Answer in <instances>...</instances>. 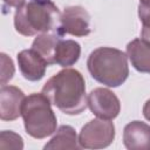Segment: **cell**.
Listing matches in <instances>:
<instances>
[{
    "mask_svg": "<svg viewBox=\"0 0 150 150\" xmlns=\"http://www.w3.org/2000/svg\"><path fill=\"white\" fill-rule=\"evenodd\" d=\"M143 115L144 117L150 121V100H148L145 103H144V107H143Z\"/></svg>",
    "mask_w": 150,
    "mask_h": 150,
    "instance_id": "19",
    "label": "cell"
},
{
    "mask_svg": "<svg viewBox=\"0 0 150 150\" xmlns=\"http://www.w3.org/2000/svg\"><path fill=\"white\" fill-rule=\"evenodd\" d=\"M16 59L19 69L26 80L30 82H36L45 76L48 63L33 48L21 50L18 54Z\"/></svg>",
    "mask_w": 150,
    "mask_h": 150,
    "instance_id": "9",
    "label": "cell"
},
{
    "mask_svg": "<svg viewBox=\"0 0 150 150\" xmlns=\"http://www.w3.org/2000/svg\"><path fill=\"white\" fill-rule=\"evenodd\" d=\"M87 68L94 80L111 88L120 87L129 76L127 54L112 47L94 49L88 56Z\"/></svg>",
    "mask_w": 150,
    "mask_h": 150,
    "instance_id": "3",
    "label": "cell"
},
{
    "mask_svg": "<svg viewBox=\"0 0 150 150\" xmlns=\"http://www.w3.org/2000/svg\"><path fill=\"white\" fill-rule=\"evenodd\" d=\"M1 56V86H5L8 81H11L13 79L15 68H14V63L12 61V59L6 55L5 53L0 54Z\"/></svg>",
    "mask_w": 150,
    "mask_h": 150,
    "instance_id": "16",
    "label": "cell"
},
{
    "mask_svg": "<svg viewBox=\"0 0 150 150\" xmlns=\"http://www.w3.org/2000/svg\"><path fill=\"white\" fill-rule=\"evenodd\" d=\"M61 13L50 0H32L18 7L14 14L15 30L23 36H34L59 28Z\"/></svg>",
    "mask_w": 150,
    "mask_h": 150,
    "instance_id": "2",
    "label": "cell"
},
{
    "mask_svg": "<svg viewBox=\"0 0 150 150\" xmlns=\"http://www.w3.org/2000/svg\"><path fill=\"white\" fill-rule=\"evenodd\" d=\"M23 148V139L22 137L12 131V130H4L0 134V149L1 150H21Z\"/></svg>",
    "mask_w": 150,
    "mask_h": 150,
    "instance_id": "15",
    "label": "cell"
},
{
    "mask_svg": "<svg viewBox=\"0 0 150 150\" xmlns=\"http://www.w3.org/2000/svg\"><path fill=\"white\" fill-rule=\"evenodd\" d=\"M81 55V46L75 40H63L60 39L55 54H54V63L59 64L63 68H68L75 64Z\"/></svg>",
    "mask_w": 150,
    "mask_h": 150,
    "instance_id": "12",
    "label": "cell"
},
{
    "mask_svg": "<svg viewBox=\"0 0 150 150\" xmlns=\"http://www.w3.org/2000/svg\"><path fill=\"white\" fill-rule=\"evenodd\" d=\"M88 107L90 111L103 120H114L121 111L118 97L108 88L98 87L88 94Z\"/></svg>",
    "mask_w": 150,
    "mask_h": 150,
    "instance_id": "7",
    "label": "cell"
},
{
    "mask_svg": "<svg viewBox=\"0 0 150 150\" xmlns=\"http://www.w3.org/2000/svg\"><path fill=\"white\" fill-rule=\"evenodd\" d=\"M115 138V125L111 120L95 118L86 123L80 134L79 143L84 149H103L109 146Z\"/></svg>",
    "mask_w": 150,
    "mask_h": 150,
    "instance_id": "5",
    "label": "cell"
},
{
    "mask_svg": "<svg viewBox=\"0 0 150 150\" xmlns=\"http://www.w3.org/2000/svg\"><path fill=\"white\" fill-rule=\"evenodd\" d=\"M138 18L142 28L150 29V0H141L138 5Z\"/></svg>",
    "mask_w": 150,
    "mask_h": 150,
    "instance_id": "17",
    "label": "cell"
},
{
    "mask_svg": "<svg viewBox=\"0 0 150 150\" xmlns=\"http://www.w3.org/2000/svg\"><path fill=\"white\" fill-rule=\"evenodd\" d=\"M123 144L129 150H150V125L131 121L123 129Z\"/></svg>",
    "mask_w": 150,
    "mask_h": 150,
    "instance_id": "10",
    "label": "cell"
},
{
    "mask_svg": "<svg viewBox=\"0 0 150 150\" xmlns=\"http://www.w3.org/2000/svg\"><path fill=\"white\" fill-rule=\"evenodd\" d=\"M127 56L131 66L139 73L150 74V42L137 38L127 45Z\"/></svg>",
    "mask_w": 150,
    "mask_h": 150,
    "instance_id": "11",
    "label": "cell"
},
{
    "mask_svg": "<svg viewBox=\"0 0 150 150\" xmlns=\"http://www.w3.org/2000/svg\"><path fill=\"white\" fill-rule=\"evenodd\" d=\"M26 96L15 86H1L0 89V118L14 121L21 116V109Z\"/></svg>",
    "mask_w": 150,
    "mask_h": 150,
    "instance_id": "8",
    "label": "cell"
},
{
    "mask_svg": "<svg viewBox=\"0 0 150 150\" xmlns=\"http://www.w3.org/2000/svg\"><path fill=\"white\" fill-rule=\"evenodd\" d=\"M90 14L84 7L68 6L63 9L56 33L61 36L64 34L73 36H87L90 34Z\"/></svg>",
    "mask_w": 150,
    "mask_h": 150,
    "instance_id": "6",
    "label": "cell"
},
{
    "mask_svg": "<svg viewBox=\"0 0 150 150\" xmlns=\"http://www.w3.org/2000/svg\"><path fill=\"white\" fill-rule=\"evenodd\" d=\"M139 1H141V0H139Z\"/></svg>",
    "mask_w": 150,
    "mask_h": 150,
    "instance_id": "20",
    "label": "cell"
},
{
    "mask_svg": "<svg viewBox=\"0 0 150 150\" xmlns=\"http://www.w3.org/2000/svg\"><path fill=\"white\" fill-rule=\"evenodd\" d=\"M2 1H4V4H5L6 6H8V7H16V8H18V7L22 6L26 0H2Z\"/></svg>",
    "mask_w": 150,
    "mask_h": 150,
    "instance_id": "18",
    "label": "cell"
},
{
    "mask_svg": "<svg viewBox=\"0 0 150 150\" xmlns=\"http://www.w3.org/2000/svg\"><path fill=\"white\" fill-rule=\"evenodd\" d=\"M41 93L67 115H80L88 107L84 79L73 68H64L53 75L45 83Z\"/></svg>",
    "mask_w": 150,
    "mask_h": 150,
    "instance_id": "1",
    "label": "cell"
},
{
    "mask_svg": "<svg viewBox=\"0 0 150 150\" xmlns=\"http://www.w3.org/2000/svg\"><path fill=\"white\" fill-rule=\"evenodd\" d=\"M61 38L62 36L59 33L48 32V33L39 34L34 39V41L32 43V48L45 59V61L48 63V66L55 64L54 63V54H55L56 46Z\"/></svg>",
    "mask_w": 150,
    "mask_h": 150,
    "instance_id": "14",
    "label": "cell"
},
{
    "mask_svg": "<svg viewBox=\"0 0 150 150\" xmlns=\"http://www.w3.org/2000/svg\"><path fill=\"white\" fill-rule=\"evenodd\" d=\"M79 137L75 132V129L71 125H61L50 141L43 146L46 150H59V149H79Z\"/></svg>",
    "mask_w": 150,
    "mask_h": 150,
    "instance_id": "13",
    "label": "cell"
},
{
    "mask_svg": "<svg viewBox=\"0 0 150 150\" xmlns=\"http://www.w3.org/2000/svg\"><path fill=\"white\" fill-rule=\"evenodd\" d=\"M21 116L26 132L36 139L46 138L56 131L57 118L52 109L50 101L42 93L26 96Z\"/></svg>",
    "mask_w": 150,
    "mask_h": 150,
    "instance_id": "4",
    "label": "cell"
}]
</instances>
